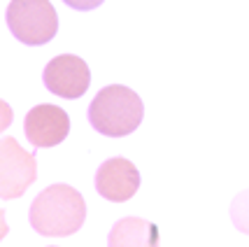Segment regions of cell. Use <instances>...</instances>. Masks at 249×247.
Wrapping results in <instances>:
<instances>
[{"instance_id":"1","label":"cell","mask_w":249,"mask_h":247,"mask_svg":"<svg viewBox=\"0 0 249 247\" xmlns=\"http://www.w3.org/2000/svg\"><path fill=\"white\" fill-rule=\"evenodd\" d=\"M31 226L37 236L65 238L77 233L87 219V203L70 184H52L40 191L28 210Z\"/></svg>"},{"instance_id":"7","label":"cell","mask_w":249,"mask_h":247,"mask_svg":"<svg viewBox=\"0 0 249 247\" xmlns=\"http://www.w3.org/2000/svg\"><path fill=\"white\" fill-rule=\"evenodd\" d=\"M140 189V171L135 163L114 156L100 163L96 172V191L112 203H126Z\"/></svg>"},{"instance_id":"11","label":"cell","mask_w":249,"mask_h":247,"mask_svg":"<svg viewBox=\"0 0 249 247\" xmlns=\"http://www.w3.org/2000/svg\"><path fill=\"white\" fill-rule=\"evenodd\" d=\"M12 119H14V112H12V108L7 105V103H5V100H0V133L10 129Z\"/></svg>"},{"instance_id":"5","label":"cell","mask_w":249,"mask_h":247,"mask_svg":"<svg viewBox=\"0 0 249 247\" xmlns=\"http://www.w3.org/2000/svg\"><path fill=\"white\" fill-rule=\"evenodd\" d=\"M42 82L47 91L61 98H82L91 84V70L84 58L75 54H61L52 58L42 73Z\"/></svg>"},{"instance_id":"9","label":"cell","mask_w":249,"mask_h":247,"mask_svg":"<svg viewBox=\"0 0 249 247\" xmlns=\"http://www.w3.org/2000/svg\"><path fill=\"white\" fill-rule=\"evenodd\" d=\"M231 219L240 233L249 236V189L240 191L231 203Z\"/></svg>"},{"instance_id":"12","label":"cell","mask_w":249,"mask_h":247,"mask_svg":"<svg viewBox=\"0 0 249 247\" xmlns=\"http://www.w3.org/2000/svg\"><path fill=\"white\" fill-rule=\"evenodd\" d=\"M10 233V226H7V219H5V210H0V240Z\"/></svg>"},{"instance_id":"8","label":"cell","mask_w":249,"mask_h":247,"mask_svg":"<svg viewBox=\"0 0 249 247\" xmlns=\"http://www.w3.org/2000/svg\"><path fill=\"white\" fill-rule=\"evenodd\" d=\"M107 247H159V226L140 217H124L112 226Z\"/></svg>"},{"instance_id":"4","label":"cell","mask_w":249,"mask_h":247,"mask_svg":"<svg viewBox=\"0 0 249 247\" xmlns=\"http://www.w3.org/2000/svg\"><path fill=\"white\" fill-rule=\"evenodd\" d=\"M37 180V161L14 138H0V198L14 201Z\"/></svg>"},{"instance_id":"10","label":"cell","mask_w":249,"mask_h":247,"mask_svg":"<svg viewBox=\"0 0 249 247\" xmlns=\"http://www.w3.org/2000/svg\"><path fill=\"white\" fill-rule=\"evenodd\" d=\"M63 2L77 12H91V10H96V7H100L105 0H63Z\"/></svg>"},{"instance_id":"3","label":"cell","mask_w":249,"mask_h":247,"mask_svg":"<svg viewBox=\"0 0 249 247\" xmlns=\"http://www.w3.org/2000/svg\"><path fill=\"white\" fill-rule=\"evenodd\" d=\"M5 19L12 35L28 47L52 42L58 33V14L49 0H12Z\"/></svg>"},{"instance_id":"6","label":"cell","mask_w":249,"mask_h":247,"mask_svg":"<svg viewBox=\"0 0 249 247\" xmlns=\"http://www.w3.org/2000/svg\"><path fill=\"white\" fill-rule=\"evenodd\" d=\"M23 131H26V138L33 147H37V150L56 147L70 133V117L63 108L42 103V105H35L26 114Z\"/></svg>"},{"instance_id":"2","label":"cell","mask_w":249,"mask_h":247,"mask_svg":"<svg viewBox=\"0 0 249 247\" xmlns=\"http://www.w3.org/2000/svg\"><path fill=\"white\" fill-rule=\"evenodd\" d=\"M142 98L124 84H109L98 91L89 105V124L107 138H124L142 124Z\"/></svg>"}]
</instances>
